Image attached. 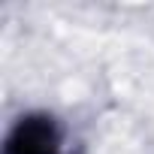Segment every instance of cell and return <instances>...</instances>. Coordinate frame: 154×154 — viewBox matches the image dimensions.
I'll use <instances>...</instances> for the list:
<instances>
[{
	"instance_id": "1",
	"label": "cell",
	"mask_w": 154,
	"mask_h": 154,
	"mask_svg": "<svg viewBox=\"0 0 154 154\" xmlns=\"http://www.w3.org/2000/svg\"><path fill=\"white\" fill-rule=\"evenodd\" d=\"M6 154H60V136L48 118H30L18 124Z\"/></svg>"
}]
</instances>
